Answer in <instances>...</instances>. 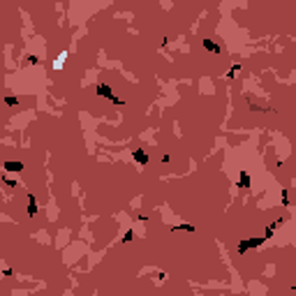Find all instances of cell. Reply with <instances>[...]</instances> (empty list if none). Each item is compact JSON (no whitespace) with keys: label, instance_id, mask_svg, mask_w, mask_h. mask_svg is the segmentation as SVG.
I'll return each instance as SVG.
<instances>
[{"label":"cell","instance_id":"6da1fadb","mask_svg":"<svg viewBox=\"0 0 296 296\" xmlns=\"http://www.w3.org/2000/svg\"><path fill=\"white\" fill-rule=\"evenodd\" d=\"M5 169H7V171H21L23 164H21V162H5Z\"/></svg>","mask_w":296,"mask_h":296},{"label":"cell","instance_id":"7a4b0ae2","mask_svg":"<svg viewBox=\"0 0 296 296\" xmlns=\"http://www.w3.org/2000/svg\"><path fill=\"white\" fill-rule=\"evenodd\" d=\"M97 90H99V95H104V97H111V99H113V102H118V99H116V97H113V95H111V90H109L106 86H99Z\"/></svg>","mask_w":296,"mask_h":296},{"label":"cell","instance_id":"3957f363","mask_svg":"<svg viewBox=\"0 0 296 296\" xmlns=\"http://www.w3.org/2000/svg\"><path fill=\"white\" fill-rule=\"evenodd\" d=\"M134 157H136V160H139V162H146V155H143V153H141V150H136V153H134Z\"/></svg>","mask_w":296,"mask_h":296},{"label":"cell","instance_id":"277c9868","mask_svg":"<svg viewBox=\"0 0 296 296\" xmlns=\"http://www.w3.org/2000/svg\"><path fill=\"white\" fill-rule=\"evenodd\" d=\"M28 213L35 215V197H33V195H30V208H28Z\"/></svg>","mask_w":296,"mask_h":296},{"label":"cell","instance_id":"5b68a950","mask_svg":"<svg viewBox=\"0 0 296 296\" xmlns=\"http://www.w3.org/2000/svg\"><path fill=\"white\" fill-rule=\"evenodd\" d=\"M204 44H206V46H208V49H211V51H220V49H218V46H215V44H211V42H208V39H204Z\"/></svg>","mask_w":296,"mask_h":296},{"label":"cell","instance_id":"8992f818","mask_svg":"<svg viewBox=\"0 0 296 296\" xmlns=\"http://www.w3.org/2000/svg\"><path fill=\"white\" fill-rule=\"evenodd\" d=\"M241 183H243V188H248V183H250V178H248V174H243V176H241Z\"/></svg>","mask_w":296,"mask_h":296}]
</instances>
